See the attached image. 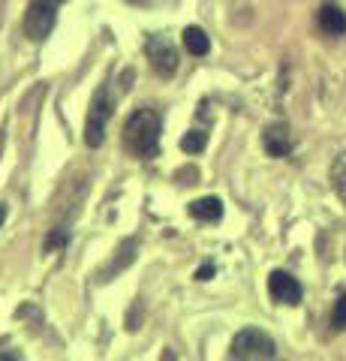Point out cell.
I'll return each mask as SVG.
<instances>
[{
	"label": "cell",
	"instance_id": "obj_1",
	"mask_svg": "<svg viewBox=\"0 0 346 361\" xmlns=\"http://www.w3.org/2000/svg\"><path fill=\"white\" fill-rule=\"evenodd\" d=\"M160 133H163V121L154 109H139L132 111L124 123V142L127 148L144 157V160H154L160 154Z\"/></svg>",
	"mask_w": 346,
	"mask_h": 361
},
{
	"label": "cell",
	"instance_id": "obj_2",
	"mask_svg": "<svg viewBox=\"0 0 346 361\" xmlns=\"http://www.w3.org/2000/svg\"><path fill=\"white\" fill-rule=\"evenodd\" d=\"M115 115V94L109 85H99L91 97V109H87V123H85V142L87 148H99L106 139V123Z\"/></svg>",
	"mask_w": 346,
	"mask_h": 361
},
{
	"label": "cell",
	"instance_id": "obj_3",
	"mask_svg": "<svg viewBox=\"0 0 346 361\" xmlns=\"http://www.w3.org/2000/svg\"><path fill=\"white\" fill-rule=\"evenodd\" d=\"M229 355L232 358H274L277 355V346L274 341L259 329H244L235 334V341L229 346Z\"/></svg>",
	"mask_w": 346,
	"mask_h": 361
},
{
	"label": "cell",
	"instance_id": "obj_4",
	"mask_svg": "<svg viewBox=\"0 0 346 361\" xmlns=\"http://www.w3.org/2000/svg\"><path fill=\"white\" fill-rule=\"evenodd\" d=\"M58 0H33V4L27 6V16H25V37L39 42L46 39L51 27H54V13H58Z\"/></svg>",
	"mask_w": 346,
	"mask_h": 361
},
{
	"label": "cell",
	"instance_id": "obj_5",
	"mask_svg": "<svg viewBox=\"0 0 346 361\" xmlns=\"http://www.w3.org/2000/svg\"><path fill=\"white\" fill-rule=\"evenodd\" d=\"M144 54H148L154 73L172 75L178 70V51L166 37H148V42H144Z\"/></svg>",
	"mask_w": 346,
	"mask_h": 361
},
{
	"label": "cell",
	"instance_id": "obj_6",
	"mask_svg": "<svg viewBox=\"0 0 346 361\" xmlns=\"http://www.w3.org/2000/svg\"><path fill=\"white\" fill-rule=\"evenodd\" d=\"M268 292H271V298L277 304H289V307H295L301 301V283L289 274V271H271V277H268Z\"/></svg>",
	"mask_w": 346,
	"mask_h": 361
},
{
	"label": "cell",
	"instance_id": "obj_7",
	"mask_svg": "<svg viewBox=\"0 0 346 361\" xmlns=\"http://www.w3.org/2000/svg\"><path fill=\"white\" fill-rule=\"evenodd\" d=\"M262 145H265V154L277 157V160L292 154V135H289V130L283 123H271V127L262 133Z\"/></svg>",
	"mask_w": 346,
	"mask_h": 361
},
{
	"label": "cell",
	"instance_id": "obj_8",
	"mask_svg": "<svg viewBox=\"0 0 346 361\" xmlns=\"http://www.w3.org/2000/svg\"><path fill=\"white\" fill-rule=\"evenodd\" d=\"M319 27L328 33V37H343L346 33V13L340 6L326 4L319 9Z\"/></svg>",
	"mask_w": 346,
	"mask_h": 361
},
{
	"label": "cell",
	"instance_id": "obj_9",
	"mask_svg": "<svg viewBox=\"0 0 346 361\" xmlns=\"http://www.w3.org/2000/svg\"><path fill=\"white\" fill-rule=\"evenodd\" d=\"M190 214H193L196 220H205V223H214L223 217V202L217 196H205V199H196L193 205H190Z\"/></svg>",
	"mask_w": 346,
	"mask_h": 361
},
{
	"label": "cell",
	"instance_id": "obj_10",
	"mask_svg": "<svg viewBox=\"0 0 346 361\" xmlns=\"http://www.w3.org/2000/svg\"><path fill=\"white\" fill-rule=\"evenodd\" d=\"M181 42L190 54H196V58H202V54H208V49H211V39L202 27H184Z\"/></svg>",
	"mask_w": 346,
	"mask_h": 361
},
{
	"label": "cell",
	"instance_id": "obj_11",
	"mask_svg": "<svg viewBox=\"0 0 346 361\" xmlns=\"http://www.w3.org/2000/svg\"><path fill=\"white\" fill-rule=\"evenodd\" d=\"M331 187H334V193H338L340 202L346 205V151L331 163Z\"/></svg>",
	"mask_w": 346,
	"mask_h": 361
},
{
	"label": "cell",
	"instance_id": "obj_12",
	"mask_svg": "<svg viewBox=\"0 0 346 361\" xmlns=\"http://www.w3.org/2000/svg\"><path fill=\"white\" fill-rule=\"evenodd\" d=\"M205 145H208V133H202V130H190L184 139H181V151H184V154H202V151H205Z\"/></svg>",
	"mask_w": 346,
	"mask_h": 361
},
{
	"label": "cell",
	"instance_id": "obj_13",
	"mask_svg": "<svg viewBox=\"0 0 346 361\" xmlns=\"http://www.w3.org/2000/svg\"><path fill=\"white\" fill-rule=\"evenodd\" d=\"M70 244V232L63 229H54V232H49V238H46V250H58V247H66Z\"/></svg>",
	"mask_w": 346,
	"mask_h": 361
},
{
	"label": "cell",
	"instance_id": "obj_14",
	"mask_svg": "<svg viewBox=\"0 0 346 361\" xmlns=\"http://www.w3.org/2000/svg\"><path fill=\"white\" fill-rule=\"evenodd\" d=\"M334 325H338V329H346V292L338 298V304H334Z\"/></svg>",
	"mask_w": 346,
	"mask_h": 361
},
{
	"label": "cell",
	"instance_id": "obj_15",
	"mask_svg": "<svg viewBox=\"0 0 346 361\" xmlns=\"http://www.w3.org/2000/svg\"><path fill=\"white\" fill-rule=\"evenodd\" d=\"M211 277H214V265H211V262H205L202 268L196 271V280H211Z\"/></svg>",
	"mask_w": 346,
	"mask_h": 361
},
{
	"label": "cell",
	"instance_id": "obj_16",
	"mask_svg": "<svg viewBox=\"0 0 346 361\" xmlns=\"http://www.w3.org/2000/svg\"><path fill=\"white\" fill-rule=\"evenodd\" d=\"M18 353H0V361H18Z\"/></svg>",
	"mask_w": 346,
	"mask_h": 361
},
{
	"label": "cell",
	"instance_id": "obj_17",
	"mask_svg": "<svg viewBox=\"0 0 346 361\" xmlns=\"http://www.w3.org/2000/svg\"><path fill=\"white\" fill-rule=\"evenodd\" d=\"M4 220H6V205L0 202V226H4Z\"/></svg>",
	"mask_w": 346,
	"mask_h": 361
},
{
	"label": "cell",
	"instance_id": "obj_18",
	"mask_svg": "<svg viewBox=\"0 0 346 361\" xmlns=\"http://www.w3.org/2000/svg\"><path fill=\"white\" fill-rule=\"evenodd\" d=\"M0 151H4V135H0Z\"/></svg>",
	"mask_w": 346,
	"mask_h": 361
}]
</instances>
